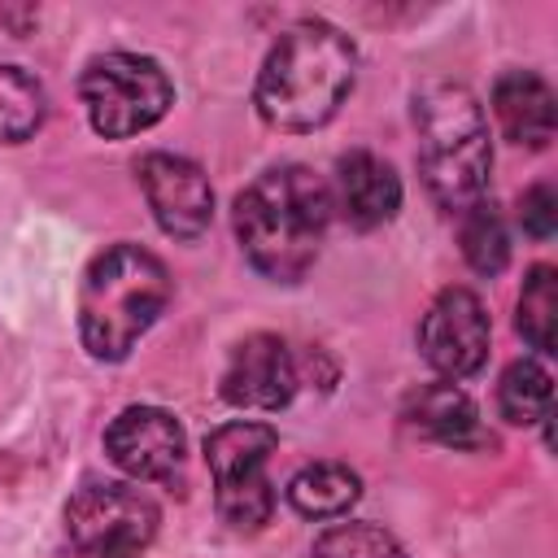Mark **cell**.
Listing matches in <instances>:
<instances>
[{"mask_svg": "<svg viewBox=\"0 0 558 558\" xmlns=\"http://www.w3.org/2000/svg\"><path fill=\"white\" fill-rule=\"evenodd\" d=\"M418 349L445 379L475 375L488 357V314L480 296L471 288H445L418 323Z\"/></svg>", "mask_w": 558, "mask_h": 558, "instance_id": "cell-8", "label": "cell"}, {"mask_svg": "<svg viewBox=\"0 0 558 558\" xmlns=\"http://www.w3.org/2000/svg\"><path fill=\"white\" fill-rule=\"evenodd\" d=\"M549 371L536 362H510L501 384H497V405L510 423H545L549 418Z\"/></svg>", "mask_w": 558, "mask_h": 558, "instance_id": "cell-18", "label": "cell"}, {"mask_svg": "<svg viewBox=\"0 0 558 558\" xmlns=\"http://www.w3.org/2000/svg\"><path fill=\"white\" fill-rule=\"evenodd\" d=\"M362 493V480L344 466V462H314L301 466L288 484V501L305 514V519H336L344 514Z\"/></svg>", "mask_w": 558, "mask_h": 558, "instance_id": "cell-15", "label": "cell"}, {"mask_svg": "<svg viewBox=\"0 0 558 558\" xmlns=\"http://www.w3.org/2000/svg\"><path fill=\"white\" fill-rule=\"evenodd\" d=\"M523 231H532L536 240H549L558 227V192L549 183H536L523 192Z\"/></svg>", "mask_w": 558, "mask_h": 558, "instance_id": "cell-21", "label": "cell"}, {"mask_svg": "<svg viewBox=\"0 0 558 558\" xmlns=\"http://www.w3.org/2000/svg\"><path fill=\"white\" fill-rule=\"evenodd\" d=\"M170 301V275L166 266L144 253L140 244H113L105 248L78 292V336L92 357L118 362L135 349V340L157 323V314Z\"/></svg>", "mask_w": 558, "mask_h": 558, "instance_id": "cell-3", "label": "cell"}, {"mask_svg": "<svg viewBox=\"0 0 558 558\" xmlns=\"http://www.w3.org/2000/svg\"><path fill=\"white\" fill-rule=\"evenodd\" d=\"M493 118L510 144L545 148L554 140V126H558V105H554V92L541 74L510 70L493 87Z\"/></svg>", "mask_w": 558, "mask_h": 558, "instance_id": "cell-13", "label": "cell"}, {"mask_svg": "<svg viewBox=\"0 0 558 558\" xmlns=\"http://www.w3.org/2000/svg\"><path fill=\"white\" fill-rule=\"evenodd\" d=\"M310 558H405L401 545L371 523H340L331 532H323L310 549Z\"/></svg>", "mask_w": 558, "mask_h": 558, "instance_id": "cell-20", "label": "cell"}, {"mask_svg": "<svg viewBox=\"0 0 558 558\" xmlns=\"http://www.w3.org/2000/svg\"><path fill=\"white\" fill-rule=\"evenodd\" d=\"M331 218L327 183L305 166H275L235 196V235L244 257L279 283H296L323 244Z\"/></svg>", "mask_w": 558, "mask_h": 558, "instance_id": "cell-1", "label": "cell"}, {"mask_svg": "<svg viewBox=\"0 0 558 558\" xmlns=\"http://www.w3.org/2000/svg\"><path fill=\"white\" fill-rule=\"evenodd\" d=\"M462 253L480 275H497L510 262V235L493 201H475L462 214Z\"/></svg>", "mask_w": 558, "mask_h": 558, "instance_id": "cell-19", "label": "cell"}, {"mask_svg": "<svg viewBox=\"0 0 558 558\" xmlns=\"http://www.w3.org/2000/svg\"><path fill=\"white\" fill-rule=\"evenodd\" d=\"M357 52L327 22H296L262 61L253 105L279 131L323 126L353 92Z\"/></svg>", "mask_w": 558, "mask_h": 558, "instance_id": "cell-2", "label": "cell"}, {"mask_svg": "<svg viewBox=\"0 0 558 558\" xmlns=\"http://www.w3.org/2000/svg\"><path fill=\"white\" fill-rule=\"evenodd\" d=\"M140 187L166 235L196 240L214 218V187L205 170L174 153H148L140 161Z\"/></svg>", "mask_w": 558, "mask_h": 558, "instance_id": "cell-9", "label": "cell"}, {"mask_svg": "<svg viewBox=\"0 0 558 558\" xmlns=\"http://www.w3.org/2000/svg\"><path fill=\"white\" fill-rule=\"evenodd\" d=\"M65 536L78 558H135L157 536V506L126 484H87L65 506Z\"/></svg>", "mask_w": 558, "mask_h": 558, "instance_id": "cell-7", "label": "cell"}, {"mask_svg": "<svg viewBox=\"0 0 558 558\" xmlns=\"http://www.w3.org/2000/svg\"><path fill=\"white\" fill-rule=\"evenodd\" d=\"M405 418L418 436L445 445V449H480V445H493L480 427V410L475 401L453 388V384H427L410 397L405 405Z\"/></svg>", "mask_w": 558, "mask_h": 558, "instance_id": "cell-14", "label": "cell"}, {"mask_svg": "<svg viewBox=\"0 0 558 558\" xmlns=\"http://www.w3.org/2000/svg\"><path fill=\"white\" fill-rule=\"evenodd\" d=\"M275 445H279V436L266 423H248V418L227 423L205 440L214 501H218L222 523H231L235 532H257L275 510V493H270V475H266Z\"/></svg>", "mask_w": 558, "mask_h": 558, "instance_id": "cell-6", "label": "cell"}, {"mask_svg": "<svg viewBox=\"0 0 558 558\" xmlns=\"http://www.w3.org/2000/svg\"><path fill=\"white\" fill-rule=\"evenodd\" d=\"M78 92H83L92 126L109 140L148 131L153 122H161V113L174 100L166 70L140 52H105V57L87 61Z\"/></svg>", "mask_w": 558, "mask_h": 558, "instance_id": "cell-5", "label": "cell"}, {"mask_svg": "<svg viewBox=\"0 0 558 558\" xmlns=\"http://www.w3.org/2000/svg\"><path fill=\"white\" fill-rule=\"evenodd\" d=\"M105 453L131 480H170L183 462V427L170 410L131 405L109 423Z\"/></svg>", "mask_w": 558, "mask_h": 558, "instance_id": "cell-10", "label": "cell"}, {"mask_svg": "<svg viewBox=\"0 0 558 558\" xmlns=\"http://www.w3.org/2000/svg\"><path fill=\"white\" fill-rule=\"evenodd\" d=\"M296 384V357L279 336L240 340L222 371V397L240 410H279L292 401Z\"/></svg>", "mask_w": 558, "mask_h": 558, "instance_id": "cell-11", "label": "cell"}, {"mask_svg": "<svg viewBox=\"0 0 558 558\" xmlns=\"http://www.w3.org/2000/svg\"><path fill=\"white\" fill-rule=\"evenodd\" d=\"M44 122V87L17 70L0 65V144H22Z\"/></svg>", "mask_w": 558, "mask_h": 558, "instance_id": "cell-16", "label": "cell"}, {"mask_svg": "<svg viewBox=\"0 0 558 558\" xmlns=\"http://www.w3.org/2000/svg\"><path fill=\"white\" fill-rule=\"evenodd\" d=\"M558 275L554 266H536L519 292V331L536 353H554L558 336Z\"/></svg>", "mask_w": 558, "mask_h": 558, "instance_id": "cell-17", "label": "cell"}, {"mask_svg": "<svg viewBox=\"0 0 558 558\" xmlns=\"http://www.w3.org/2000/svg\"><path fill=\"white\" fill-rule=\"evenodd\" d=\"M418 170L440 209L466 214L488 187V126L475 96L458 83H432L414 96Z\"/></svg>", "mask_w": 558, "mask_h": 558, "instance_id": "cell-4", "label": "cell"}, {"mask_svg": "<svg viewBox=\"0 0 558 558\" xmlns=\"http://www.w3.org/2000/svg\"><path fill=\"white\" fill-rule=\"evenodd\" d=\"M327 192H331V209H340L344 222L357 227V231L384 227L397 214V205H401V179H397V170L384 157L366 153V148L344 153L336 161V179L327 183Z\"/></svg>", "mask_w": 558, "mask_h": 558, "instance_id": "cell-12", "label": "cell"}]
</instances>
